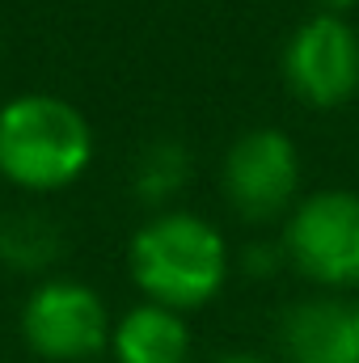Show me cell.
<instances>
[{
	"label": "cell",
	"mask_w": 359,
	"mask_h": 363,
	"mask_svg": "<svg viewBox=\"0 0 359 363\" xmlns=\"http://www.w3.org/2000/svg\"><path fill=\"white\" fill-rule=\"evenodd\" d=\"M127 271L144 300L174 313H194L224 291L233 258L211 220L194 211H157L136 228L127 245Z\"/></svg>",
	"instance_id": "obj_1"
},
{
	"label": "cell",
	"mask_w": 359,
	"mask_h": 363,
	"mask_svg": "<svg viewBox=\"0 0 359 363\" xmlns=\"http://www.w3.org/2000/svg\"><path fill=\"white\" fill-rule=\"evenodd\" d=\"M89 118L55 93H26L0 106V178L30 194L64 190L89 169Z\"/></svg>",
	"instance_id": "obj_2"
},
{
	"label": "cell",
	"mask_w": 359,
	"mask_h": 363,
	"mask_svg": "<svg viewBox=\"0 0 359 363\" xmlns=\"http://www.w3.org/2000/svg\"><path fill=\"white\" fill-rule=\"evenodd\" d=\"M110 308L81 279L47 274L21 304L17 330L34 359L43 363H85L106 359L110 342Z\"/></svg>",
	"instance_id": "obj_3"
},
{
	"label": "cell",
	"mask_w": 359,
	"mask_h": 363,
	"mask_svg": "<svg viewBox=\"0 0 359 363\" xmlns=\"http://www.w3.org/2000/svg\"><path fill=\"white\" fill-rule=\"evenodd\" d=\"M283 258L321 291L359 287V194L317 190L300 199L283 228Z\"/></svg>",
	"instance_id": "obj_4"
},
{
	"label": "cell",
	"mask_w": 359,
	"mask_h": 363,
	"mask_svg": "<svg viewBox=\"0 0 359 363\" xmlns=\"http://www.w3.org/2000/svg\"><path fill=\"white\" fill-rule=\"evenodd\" d=\"M220 186L228 207L245 224H270L292 211V199L300 190V152L292 135H283L279 127L241 131L224 152Z\"/></svg>",
	"instance_id": "obj_5"
},
{
	"label": "cell",
	"mask_w": 359,
	"mask_h": 363,
	"mask_svg": "<svg viewBox=\"0 0 359 363\" xmlns=\"http://www.w3.org/2000/svg\"><path fill=\"white\" fill-rule=\"evenodd\" d=\"M283 81L313 110H338L359 93V34L347 17L313 13L283 47Z\"/></svg>",
	"instance_id": "obj_6"
},
{
	"label": "cell",
	"mask_w": 359,
	"mask_h": 363,
	"mask_svg": "<svg viewBox=\"0 0 359 363\" xmlns=\"http://www.w3.org/2000/svg\"><path fill=\"white\" fill-rule=\"evenodd\" d=\"M279 363H359L355 304L338 296H304L279 313Z\"/></svg>",
	"instance_id": "obj_7"
},
{
	"label": "cell",
	"mask_w": 359,
	"mask_h": 363,
	"mask_svg": "<svg viewBox=\"0 0 359 363\" xmlns=\"http://www.w3.org/2000/svg\"><path fill=\"white\" fill-rule=\"evenodd\" d=\"M194 338L186 325V313L165 304L140 300L110 325L106 363H190Z\"/></svg>",
	"instance_id": "obj_8"
},
{
	"label": "cell",
	"mask_w": 359,
	"mask_h": 363,
	"mask_svg": "<svg viewBox=\"0 0 359 363\" xmlns=\"http://www.w3.org/2000/svg\"><path fill=\"white\" fill-rule=\"evenodd\" d=\"M64 228L47 211L17 207L0 216V267L13 274H47L64 258Z\"/></svg>",
	"instance_id": "obj_9"
},
{
	"label": "cell",
	"mask_w": 359,
	"mask_h": 363,
	"mask_svg": "<svg viewBox=\"0 0 359 363\" xmlns=\"http://www.w3.org/2000/svg\"><path fill=\"white\" fill-rule=\"evenodd\" d=\"M190 169H194V161H190V152L182 148L178 140H153L140 152V161H136L131 186H136L144 207H165V203L178 199L182 186L190 182Z\"/></svg>",
	"instance_id": "obj_10"
},
{
	"label": "cell",
	"mask_w": 359,
	"mask_h": 363,
	"mask_svg": "<svg viewBox=\"0 0 359 363\" xmlns=\"http://www.w3.org/2000/svg\"><path fill=\"white\" fill-rule=\"evenodd\" d=\"M287 258H283V245L279 250H270V245H250L245 250V274H275V267H283Z\"/></svg>",
	"instance_id": "obj_11"
},
{
	"label": "cell",
	"mask_w": 359,
	"mask_h": 363,
	"mask_svg": "<svg viewBox=\"0 0 359 363\" xmlns=\"http://www.w3.org/2000/svg\"><path fill=\"white\" fill-rule=\"evenodd\" d=\"M211 363H275V359L258 355V351H224V355H216Z\"/></svg>",
	"instance_id": "obj_12"
},
{
	"label": "cell",
	"mask_w": 359,
	"mask_h": 363,
	"mask_svg": "<svg viewBox=\"0 0 359 363\" xmlns=\"http://www.w3.org/2000/svg\"><path fill=\"white\" fill-rule=\"evenodd\" d=\"M355 0H317V13H330V17H347Z\"/></svg>",
	"instance_id": "obj_13"
},
{
	"label": "cell",
	"mask_w": 359,
	"mask_h": 363,
	"mask_svg": "<svg viewBox=\"0 0 359 363\" xmlns=\"http://www.w3.org/2000/svg\"><path fill=\"white\" fill-rule=\"evenodd\" d=\"M355 325H359V304H355Z\"/></svg>",
	"instance_id": "obj_14"
},
{
	"label": "cell",
	"mask_w": 359,
	"mask_h": 363,
	"mask_svg": "<svg viewBox=\"0 0 359 363\" xmlns=\"http://www.w3.org/2000/svg\"><path fill=\"white\" fill-rule=\"evenodd\" d=\"M85 363H106V359H85Z\"/></svg>",
	"instance_id": "obj_15"
}]
</instances>
